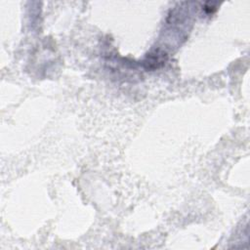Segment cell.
<instances>
[{
  "label": "cell",
  "mask_w": 250,
  "mask_h": 250,
  "mask_svg": "<svg viewBox=\"0 0 250 250\" xmlns=\"http://www.w3.org/2000/svg\"><path fill=\"white\" fill-rule=\"evenodd\" d=\"M166 61H167L166 53L161 51H154L146 57L144 61V65L146 69L152 70L162 66Z\"/></svg>",
  "instance_id": "6da1fadb"
}]
</instances>
